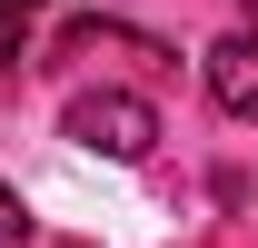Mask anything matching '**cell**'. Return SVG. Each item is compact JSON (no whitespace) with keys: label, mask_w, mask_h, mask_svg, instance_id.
<instances>
[{"label":"cell","mask_w":258,"mask_h":248,"mask_svg":"<svg viewBox=\"0 0 258 248\" xmlns=\"http://www.w3.org/2000/svg\"><path fill=\"white\" fill-rule=\"evenodd\" d=\"M60 129H70V139H80L90 159H119V169L159 149V109H149L139 90H109V80H99V90H70Z\"/></svg>","instance_id":"cell-1"},{"label":"cell","mask_w":258,"mask_h":248,"mask_svg":"<svg viewBox=\"0 0 258 248\" xmlns=\"http://www.w3.org/2000/svg\"><path fill=\"white\" fill-rule=\"evenodd\" d=\"M199 80H209V99H219L228 119H258V30H228V40H209Z\"/></svg>","instance_id":"cell-2"},{"label":"cell","mask_w":258,"mask_h":248,"mask_svg":"<svg viewBox=\"0 0 258 248\" xmlns=\"http://www.w3.org/2000/svg\"><path fill=\"white\" fill-rule=\"evenodd\" d=\"M40 20H50V0H0V70H20V50H30Z\"/></svg>","instance_id":"cell-3"},{"label":"cell","mask_w":258,"mask_h":248,"mask_svg":"<svg viewBox=\"0 0 258 248\" xmlns=\"http://www.w3.org/2000/svg\"><path fill=\"white\" fill-rule=\"evenodd\" d=\"M20 238H30V209H20V189L0 179V248H20Z\"/></svg>","instance_id":"cell-4"},{"label":"cell","mask_w":258,"mask_h":248,"mask_svg":"<svg viewBox=\"0 0 258 248\" xmlns=\"http://www.w3.org/2000/svg\"><path fill=\"white\" fill-rule=\"evenodd\" d=\"M238 30H258V0H238Z\"/></svg>","instance_id":"cell-5"}]
</instances>
